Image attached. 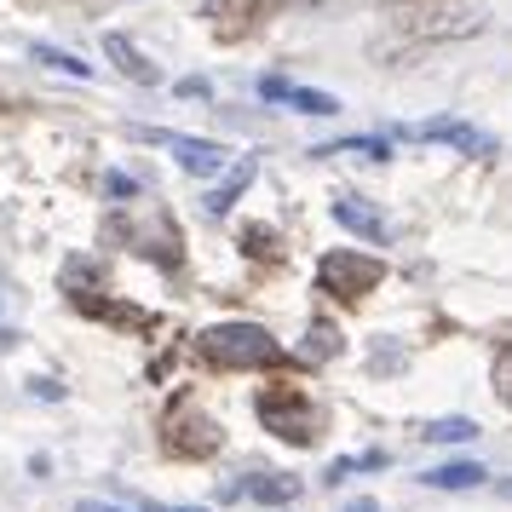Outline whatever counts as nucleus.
<instances>
[{"instance_id": "obj_1", "label": "nucleus", "mask_w": 512, "mask_h": 512, "mask_svg": "<svg viewBox=\"0 0 512 512\" xmlns=\"http://www.w3.org/2000/svg\"><path fill=\"white\" fill-rule=\"evenodd\" d=\"M104 242L110 248H127V254H139V259H156L162 271H179L185 265V231H179V219L167 208H127L110 213L104 219Z\"/></svg>"}, {"instance_id": "obj_2", "label": "nucleus", "mask_w": 512, "mask_h": 512, "mask_svg": "<svg viewBox=\"0 0 512 512\" xmlns=\"http://www.w3.org/2000/svg\"><path fill=\"white\" fill-rule=\"evenodd\" d=\"M196 357L208 369H225V374H242V369H282L288 351L271 340L265 323H213L196 334Z\"/></svg>"}, {"instance_id": "obj_3", "label": "nucleus", "mask_w": 512, "mask_h": 512, "mask_svg": "<svg viewBox=\"0 0 512 512\" xmlns=\"http://www.w3.org/2000/svg\"><path fill=\"white\" fill-rule=\"evenodd\" d=\"M254 415H259V426H265L271 438H282L288 449H311V443L323 438V409H317L311 392L294 386V380H271V386H259Z\"/></svg>"}, {"instance_id": "obj_4", "label": "nucleus", "mask_w": 512, "mask_h": 512, "mask_svg": "<svg viewBox=\"0 0 512 512\" xmlns=\"http://www.w3.org/2000/svg\"><path fill=\"white\" fill-rule=\"evenodd\" d=\"M484 29L478 6H432V12H409L397 18V47L374 41V58H415L420 47H443V41H466Z\"/></svg>"}, {"instance_id": "obj_5", "label": "nucleus", "mask_w": 512, "mask_h": 512, "mask_svg": "<svg viewBox=\"0 0 512 512\" xmlns=\"http://www.w3.org/2000/svg\"><path fill=\"white\" fill-rule=\"evenodd\" d=\"M64 300H70V311H81V317H98V323L156 328V323L139 311V305H127V300H116V294H110V282H104V271H98V265H81V259H70V265H64Z\"/></svg>"}, {"instance_id": "obj_6", "label": "nucleus", "mask_w": 512, "mask_h": 512, "mask_svg": "<svg viewBox=\"0 0 512 512\" xmlns=\"http://www.w3.org/2000/svg\"><path fill=\"white\" fill-rule=\"evenodd\" d=\"M225 449V426L213 415H202L190 397H179L162 415V455L167 461H213Z\"/></svg>"}, {"instance_id": "obj_7", "label": "nucleus", "mask_w": 512, "mask_h": 512, "mask_svg": "<svg viewBox=\"0 0 512 512\" xmlns=\"http://www.w3.org/2000/svg\"><path fill=\"white\" fill-rule=\"evenodd\" d=\"M386 282V265L374 254H357V248H328L323 259H317V288H323L328 300L340 305H363Z\"/></svg>"}, {"instance_id": "obj_8", "label": "nucleus", "mask_w": 512, "mask_h": 512, "mask_svg": "<svg viewBox=\"0 0 512 512\" xmlns=\"http://www.w3.org/2000/svg\"><path fill=\"white\" fill-rule=\"evenodd\" d=\"M127 139L167 150V156L185 167V173H196V179H219V173H231V162H236L225 144L196 139V133H173V127H144V121H133V127H127Z\"/></svg>"}, {"instance_id": "obj_9", "label": "nucleus", "mask_w": 512, "mask_h": 512, "mask_svg": "<svg viewBox=\"0 0 512 512\" xmlns=\"http://www.w3.org/2000/svg\"><path fill=\"white\" fill-rule=\"evenodd\" d=\"M403 139H420V144H449V150H461V156H495V139H489L484 127H472V121H420V127H403Z\"/></svg>"}, {"instance_id": "obj_10", "label": "nucleus", "mask_w": 512, "mask_h": 512, "mask_svg": "<svg viewBox=\"0 0 512 512\" xmlns=\"http://www.w3.org/2000/svg\"><path fill=\"white\" fill-rule=\"evenodd\" d=\"M300 478H288V472H242L231 489H225V501H259V507H294L300 501Z\"/></svg>"}, {"instance_id": "obj_11", "label": "nucleus", "mask_w": 512, "mask_h": 512, "mask_svg": "<svg viewBox=\"0 0 512 512\" xmlns=\"http://www.w3.org/2000/svg\"><path fill=\"white\" fill-rule=\"evenodd\" d=\"M271 6H277V0H202V18L213 24L219 41H242V35H248Z\"/></svg>"}, {"instance_id": "obj_12", "label": "nucleus", "mask_w": 512, "mask_h": 512, "mask_svg": "<svg viewBox=\"0 0 512 512\" xmlns=\"http://www.w3.org/2000/svg\"><path fill=\"white\" fill-rule=\"evenodd\" d=\"M259 98H265V104H294L300 116H340V98H334V93L294 87L288 75H259Z\"/></svg>"}, {"instance_id": "obj_13", "label": "nucleus", "mask_w": 512, "mask_h": 512, "mask_svg": "<svg viewBox=\"0 0 512 512\" xmlns=\"http://www.w3.org/2000/svg\"><path fill=\"white\" fill-rule=\"evenodd\" d=\"M334 219H340V225H346L351 236H363V242H374V248H386V242H392V219H386V213L374 208V202H363V196H334Z\"/></svg>"}, {"instance_id": "obj_14", "label": "nucleus", "mask_w": 512, "mask_h": 512, "mask_svg": "<svg viewBox=\"0 0 512 512\" xmlns=\"http://www.w3.org/2000/svg\"><path fill=\"white\" fill-rule=\"evenodd\" d=\"M104 58H110L127 81H139V87H162V70H156V64H150L127 35H104Z\"/></svg>"}, {"instance_id": "obj_15", "label": "nucleus", "mask_w": 512, "mask_h": 512, "mask_svg": "<svg viewBox=\"0 0 512 512\" xmlns=\"http://www.w3.org/2000/svg\"><path fill=\"white\" fill-rule=\"evenodd\" d=\"M248 185H254V156H236L231 173H225V185L208 190V213H213V219H225V213L236 208V196H242Z\"/></svg>"}, {"instance_id": "obj_16", "label": "nucleus", "mask_w": 512, "mask_h": 512, "mask_svg": "<svg viewBox=\"0 0 512 512\" xmlns=\"http://www.w3.org/2000/svg\"><path fill=\"white\" fill-rule=\"evenodd\" d=\"M484 478L489 472L478 461H449V466H432V472H426V484L432 489H478Z\"/></svg>"}, {"instance_id": "obj_17", "label": "nucleus", "mask_w": 512, "mask_h": 512, "mask_svg": "<svg viewBox=\"0 0 512 512\" xmlns=\"http://www.w3.org/2000/svg\"><path fill=\"white\" fill-rule=\"evenodd\" d=\"M300 357H305V363H328V357H340V328H334V323H311V328H305Z\"/></svg>"}, {"instance_id": "obj_18", "label": "nucleus", "mask_w": 512, "mask_h": 512, "mask_svg": "<svg viewBox=\"0 0 512 512\" xmlns=\"http://www.w3.org/2000/svg\"><path fill=\"white\" fill-rule=\"evenodd\" d=\"M420 438H426V443H472V438H478V420H466V415L426 420V426H420Z\"/></svg>"}, {"instance_id": "obj_19", "label": "nucleus", "mask_w": 512, "mask_h": 512, "mask_svg": "<svg viewBox=\"0 0 512 512\" xmlns=\"http://www.w3.org/2000/svg\"><path fill=\"white\" fill-rule=\"evenodd\" d=\"M29 58H35V64H47V70H58V75H75V81H87V75H93V64H81L75 52L47 47V41H35V47H29Z\"/></svg>"}, {"instance_id": "obj_20", "label": "nucleus", "mask_w": 512, "mask_h": 512, "mask_svg": "<svg viewBox=\"0 0 512 512\" xmlns=\"http://www.w3.org/2000/svg\"><path fill=\"white\" fill-rule=\"evenodd\" d=\"M242 254L259 259V265H282V236L265 231V225H248V231H242Z\"/></svg>"}, {"instance_id": "obj_21", "label": "nucleus", "mask_w": 512, "mask_h": 512, "mask_svg": "<svg viewBox=\"0 0 512 512\" xmlns=\"http://www.w3.org/2000/svg\"><path fill=\"white\" fill-rule=\"evenodd\" d=\"M311 156H369V162H386V156H392V144H386V139H340V144L311 150Z\"/></svg>"}, {"instance_id": "obj_22", "label": "nucleus", "mask_w": 512, "mask_h": 512, "mask_svg": "<svg viewBox=\"0 0 512 512\" xmlns=\"http://www.w3.org/2000/svg\"><path fill=\"white\" fill-rule=\"evenodd\" d=\"M489 380H495V397H501V403H512V340H501V346H495Z\"/></svg>"}, {"instance_id": "obj_23", "label": "nucleus", "mask_w": 512, "mask_h": 512, "mask_svg": "<svg viewBox=\"0 0 512 512\" xmlns=\"http://www.w3.org/2000/svg\"><path fill=\"white\" fill-rule=\"evenodd\" d=\"M104 196H110V202H121V208H127V202L139 196V179H127V173H110V179H104Z\"/></svg>"}, {"instance_id": "obj_24", "label": "nucleus", "mask_w": 512, "mask_h": 512, "mask_svg": "<svg viewBox=\"0 0 512 512\" xmlns=\"http://www.w3.org/2000/svg\"><path fill=\"white\" fill-rule=\"evenodd\" d=\"M29 392L47 397V403H64V386H58V380H29Z\"/></svg>"}, {"instance_id": "obj_25", "label": "nucleus", "mask_w": 512, "mask_h": 512, "mask_svg": "<svg viewBox=\"0 0 512 512\" xmlns=\"http://www.w3.org/2000/svg\"><path fill=\"white\" fill-rule=\"evenodd\" d=\"M75 512H127V507H110V501H81Z\"/></svg>"}, {"instance_id": "obj_26", "label": "nucleus", "mask_w": 512, "mask_h": 512, "mask_svg": "<svg viewBox=\"0 0 512 512\" xmlns=\"http://www.w3.org/2000/svg\"><path fill=\"white\" fill-rule=\"evenodd\" d=\"M144 512H208V507H144Z\"/></svg>"}, {"instance_id": "obj_27", "label": "nucleus", "mask_w": 512, "mask_h": 512, "mask_svg": "<svg viewBox=\"0 0 512 512\" xmlns=\"http://www.w3.org/2000/svg\"><path fill=\"white\" fill-rule=\"evenodd\" d=\"M346 512H374V501H369V495H363V501H351Z\"/></svg>"}, {"instance_id": "obj_28", "label": "nucleus", "mask_w": 512, "mask_h": 512, "mask_svg": "<svg viewBox=\"0 0 512 512\" xmlns=\"http://www.w3.org/2000/svg\"><path fill=\"white\" fill-rule=\"evenodd\" d=\"M495 489H501V495H507V501H512V478H501V484H495Z\"/></svg>"}]
</instances>
